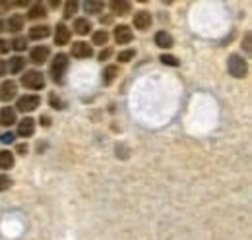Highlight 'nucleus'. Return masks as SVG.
I'll use <instances>...</instances> for the list:
<instances>
[{
    "label": "nucleus",
    "instance_id": "obj_12",
    "mask_svg": "<svg viewBox=\"0 0 252 240\" xmlns=\"http://www.w3.org/2000/svg\"><path fill=\"white\" fill-rule=\"evenodd\" d=\"M121 76V68L117 64H109L105 70H103V76H101V82L103 86H113Z\"/></svg>",
    "mask_w": 252,
    "mask_h": 240
},
{
    "label": "nucleus",
    "instance_id": "obj_15",
    "mask_svg": "<svg viewBox=\"0 0 252 240\" xmlns=\"http://www.w3.org/2000/svg\"><path fill=\"white\" fill-rule=\"evenodd\" d=\"M0 124H2V126H6V128H10V126H14V124H18L16 109H12V107H2V109H0Z\"/></svg>",
    "mask_w": 252,
    "mask_h": 240
},
{
    "label": "nucleus",
    "instance_id": "obj_35",
    "mask_svg": "<svg viewBox=\"0 0 252 240\" xmlns=\"http://www.w3.org/2000/svg\"><path fill=\"white\" fill-rule=\"evenodd\" d=\"M243 47H245V53H251V33L245 35V45Z\"/></svg>",
    "mask_w": 252,
    "mask_h": 240
},
{
    "label": "nucleus",
    "instance_id": "obj_5",
    "mask_svg": "<svg viewBox=\"0 0 252 240\" xmlns=\"http://www.w3.org/2000/svg\"><path fill=\"white\" fill-rule=\"evenodd\" d=\"M132 24H134V28H136V30L148 31L150 28H152V24H154V18H152V14H150L148 10H138V12L134 14Z\"/></svg>",
    "mask_w": 252,
    "mask_h": 240
},
{
    "label": "nucleus",
    "instance_id": "obj_27",
    "mask_svg": "<svg viewBox=\"0 0 252 240\" xmlns=\"http://www.w3.org/2000/svg\"><path fill=\"white\" fill-rule=\"evenodd\" d=\"M49 103H51V107H53V109H57V111H63L64 107H66V103H64L57 93H51V95H49Z\"/></svg>",
    "mask_w": 252,
    "mask_h": 240
},
{
    "label": "nucleus",
    "instance_id": "obj_32",
    "mask_svg": "<svg viewBox=\"0 0 252 240\" xmlns=\"http://www.w3.org/2000/svg\"><path fill=\"white\" fill-rule=\"evenodd\" d=\"M10 41H6V39H0V55H6V53H10Z\"/></svg>",
    "mask_w": 252,
    "mask_h": 240
},
{
    "label": "nucleus",
    "instance_id": "obj_21",
    "mask_svg": "<svg viewBox=\"0 0 252 240\" xmlns=\"http://www.w3.org/2000/svg\"><path fill=\"white\" fill-rule=\"evenodd\" d=\"M84 10H86V14L99 16V14H103L105 4H103V2H99V0H88V2H84Z\"/></svg>",
    "mask_w": 252,
    "mask_h": 240
},
{
    "label": "nucleus",
    "instance_id": "obj_9",
    "mask_svg": "<svg viewBox=\"0 0 252 240\" xmlns=\"http://www.w3.org/2000/svg\"><path fill=\"white\" fill-rule=\"evenodd\" d=\"M16 95H18V84L14 80H6L0 84V99L4 103H10L12 99H16Z\"/></svg>",
    "mask_w": 252,
    "mask_h": 240
},
{
    "label": "nucleus",
    "instance_id": "obj_22",
    "mask_svg": "<svg viewBox=\"0 0 252 240\" xmlns=\"http://www.w3.org/2000/svg\"><path fill=\"white\" fill-rule=\"evenodd\" d=\"M109 31L107 30H97L94 31V35H92V47L97 45V47H107V43H109Z\"/></svg>",
    "mask_w": 252,
    "mask_h": 240
},
{
    "label": "nucleus",
    "instance_id": "obj_26",
    "mask_svg": "<svg viewBox=\"0 0 252 240\" xmlns=\"http://www.w3.org/2000/svg\"><path fill=\"white\" fill-rule=\"evenodd\" d=\"M10 47H12L14 51L22 53V51H26V49H28V39H26V37H16V39H12V41H10Z\"/></svg>",
    "mask_w": 252,
    "mask_h": 240
},
{
    "label": "nucleus",
    "instance_id": "obj_24",
    "mask_svg": "<svg viewBox=\"0 0 252 240\" xmlns=\"http://www.w3.org/2000/svg\"><path fill=\"white\" fill-rule=\"evenodd\" d=\"M78 8H80V2H76V0L66 2V4H64V18L70 20L72 16H76V14H78Z\"/></svg>",
    "mask_w": 252,
    "mask_h": 240
},
{
    "label": "nucleus",
    "instance_id": "obj_31",
    "mask_svg": "<svg viewBox=\"0 0 252 240\" xmlns=\"http://www.w3.org/2000/svg\"><path fill=\"white\" fill-rule=\"evenodd\" d=\"M14 140H16V136H14L12 132H6V134L0 136V142H2V144H14Z\"/></svg>",
    "mask_w": 252,
    "mask_h": 240
},
{
    "label": "nucleus",
    "instance_id": "obj_1",
    "mask_svg": "<svg viewBox=\"0 0 252 240\" xmlns=\"http://www.w3.org/2000/svg\"><path fill=\"white\" fill-rule=\"evenodd\" d=\"M70 68V60H68V55L64 53H59L55 59L51 60V66H49V76L53 80V84L57 86H63L64 80H66V72Z\"/></svg>",
    "mask_w": 252,
    "mask_h": 240
},
{
    "label": "nucleus",
    "instance_id": "obj_36",
    "mask_svg": "<svg viewBox=\"0 0 252 240\" xmlns=\"http://www.w3.org/2000/svg\"><path fill=\"white\" fill-rule=\"evenodd\" d=\"M6 72H8V66H6V60L0 59V78L2 76H6Z\"/></svg>",
    "mask_w": 252,
    "mask_h": 240
},
{
    "label": "nucleus",
    "instance_id": "obj_29",
    "mask_svg": "<svg viewBox=\"0 0 252 240\" xmlns=\"http://www.w3.org/2000/svg\"><path fill=\"white\" fill-rule=\"evenodd\" d=\"M111 57H113V49H111V47H105V49H101V53L97 55L99 62H105V60H109Z\"/></svg>",
    "mask_w": 252,
    "mask_h": 240
},
{
    "label": "nucleus",
    "instance_id": "obj_23",
    "mask_svg": "<svg viewBox=\"0 0 252 240\" xmlns=\"http://www.w3.org/2000/svg\"><path fill=\"white\" fill-rule=\"evenodd\" d=\"M14 163H16V159H14V153H12V151H8V150L0 151V169H2V171L12 169Z\"/></svg>",
    "mask_w": 252,
    "mask_h": 240
},
{
    "label": "nucleus",
    "instance_id": "obj_4",
    "mask_svg": "<svg viewBox=\"0 0 252 240\" xmlns=\"http://www.w3.org/2000/svg\"><path fill=\"white\" fill-rule=\"evenodd\" d=\"M37 107H41V97L39 95H33V93L22 95L16 101V111H20V113H33Z\"/></svg>",
    "mask_w": 252,
    "mask_h": 240
},
{
    "label": "nucleus",
    "instance_id": "obj_2",
    "mask_svg": "<svg viewBox=\"0 0 252 240\" xmlns=\"http://www.w3.org/2000/svg\"><path fill=\"white\" fill-rule=\"evenodd\" d=\"M20 82H22V86L26 90H32V91H41L45 90V86H47V78L39 70H26L24 76L20 78Z\"/></svg>",
    "mask_w": 252,
    "mask_h": 240
},
{
    "label": "nucleus",
    "instance_id": "obj_38",
    "mask_svg": "<svg viewBox=\"0 0 252 240\" xmlns=\"http://www.w3.org/2000/svg\"><path fill=\"white\" fill-rule=\"evenodd\" d=\"M59 6H61V2H59V0H57V2H51V8H59Z\"/></svg>",
    "mask_w": 252,
    "mask_h": 240
},
{
    "label": "nucleus",
    "instance_id": "obj_28",
    "mask_svg": "<svg viewBox=\"0 0 252 240\" xmlns=\"http://www.w3.org/2000/svg\"><path fill=\"white\" fill-rule=\"evenodd\" d=\"M159 60H161L163 64H167V66H173V68H177V66L181 64V60L177 59V57H173V55H161Z\"/></svg>",
    "mask_w": 252,
    "mask_h": 240
},
{
    "label": "nucleus",
    "instance_id": "obj_19",
    "mask_svg": "<svg viewBox=\"0 0 252 240\" xmlns=\"http://www.w3.org/2000/svg\"><path fill=\"white\" fill-rule=\"evenodd\" d=\"M6 66H8V72H10V74H22V72L26 70V59H22V57H12L10 62H6Z\"/></svg>",
    "mask_w": 252,
    "mask_h": 240
},
{
    "label": "nucleus",
    "instance_id": "obj_3",
    "mask_svg": "<svg viewBox=\"0 0 252 240\" xmlns=\"http://www.w3.org/2000/svg\"><path fill=\"white\" fill-rule=\"evenodd\" d=\"M227 70H229V74H231L233 78L243 80V78H247V74H249V64H247V60L243 59L241 55L233 53V55H229V59H227Z\"/></svg>",
    "mask_w": 252,
    "mask_h": 240
},
{
    "label": "nucleus",
    "instance_id": "obj_33",
    "mask_svg": "<svg viewBox=\"0 0 252 240\" xmlns=\"http://www.w3.org/2000/svg\"><path fill=\"white\" fill-rule=\"evenodd\" d=\"M28 151H30V146H28V144H18V146H16V153H18V155H28Z\"/></svg>",
    "mask_w": 252,
    "mask_h": 240
},
{
    "label": "nucleus",
    "instance_id": "obj_30",
    "mask_svg": "<svg viewBox=\"0 0 252 240\" xmlns=\"http://www.w3.org/2000/svg\"><path fill=\"white\" fill-rule=\"evenodd\" d=\"M12 186V179L8 175H0V192H6Z\"/></svg>",
    "mask_w": 252,
    "mask_h": 240
},
{
    "label": "nucleus",
    "instance_id": "obj_18",
    "mask_svg": "<svg viewBox=\"0 0 252 240\" xmlns=\"http://www.w3.org/2000/svg\"><path fill=\"white\" fill-rule=\"evenodd\" d=\"M45 16H47V6L41 4V2L32 4L30 10H28V18H30V20H41V18H45Z\"/></svg>",
    "mask_w": 252,
    "mask_h": 240
},
{
    "label": "nucleus",
    "instance_id": "obj_34",
    "mask_svg": "<svg viewBox=\"0 0 252 240\" xmlns=\"http://www.w3.org/2000/svg\"><path fill=\"white\" fill-rule=\"evenodd\" d=\"M39 122H41V126H43V128H49V126H51V117L43 115V117L39 119Z\"/></svg>",
    "mask_w": 252,
    "mask_h": 240
},
{
    "label": "nucleus",
    "instance_id": "obj_25",
    "mask_svg": "<svg viewBox=\"0 0 252 240\" xmlns=\"http://www.w3.org/2000/svg\"><path fill=\"white\" fill-rule=\"evenodd\" d=\"M134 59H136V49H125V51H121L119 57H117V60H119L121 64H128V62H132Z\"/></svg>",
    "mask_w": 252,
    "mask_h": 240
},
{
    "label": "nucleus",
    "instance_id": "obj_6",
    "mask_svg": "<svg viewBox=\"0 0 252 240\" xmlns=\"http://www.w3.org/2000/svg\"><path fill=\"white\" fill-rule=\"evenodd\" d=\"M49 59H51V49L47 45H37V47H33L32 51H30V62L37 64V66L45 64Z\"/></svg>",
    "mask_w": 252,
    "mask_h": 240
},
{
    "label": "nucleus",
    "instance_id": "obj_10",
    "mask_svg": "<svg viewBox=\"0 0 252 240\" xmlns=\"http://www.w3.org/2000/svg\"><path fill=\"white\" fill-rule=\"evenodd\" d=\"M16 134H18L20 138H26V140L32 138L33 134H35V120H33L32 117H26L24 120H20Z\"/></svg>",
    "mask_w": 252,
    "mask_h": 240
},
{
    "label": "nucleus",
    "instance_id": "obj_37",
    "mask_svg": "<svg viewBox=\"0 0 252 240\" xmlns=\"http://www.w3.org/2000/svg\"><path fill=\"white\" fill-rule=\"evenodd\" d=\"M2 31H6V26H4V20L0 18V33H2Z\"/></svg>",
    "mask_w": 252,
    "mask_h": 240
},
{
    "label": "nucleus",
    "instance_id": "obj_11",
    "mask_svg": "<svg viewBox=\"0 0 252 240\" xmlns=\"http://www.w3.org/2000/svg\"><path fill=\"white\" fill-rule=\"evenodd\" d=\"M70 37H72V31L68 30V26L66 24H57V28H55V45H59V47H64V45H68L70 43Z\"/></svg>",
    "mask_w": 252,
    "mask_h": 240
},
{
    "label": "nucleus",
    "instance_id": "obj_14",
    "mask_svg": "<svg viewBox=\"0 0 252 240\" xmlns=\"http://www.w3.org/2000/svg\"><path fill=\"white\" fill-rule=\"evenodd\" d=\"M4 26H6V31H10V33H20L26 26V18L22 14H12Z\"/></svg>",
    "mask_w": 252,
    "mask_h": 240
},
{
    "label": "nucleus",
    "instance_id": "obj_7",
    "mask_svg": "<svg viewBox=\"0 0 252 240\" xmlns=\"http://www.w3.org/2000/svg\"><path fill=\"white\" fill-rule=\"evenodd\" d=\"M113 37H115L117 45H128V43L134 41V33H132V30H130V26H126V24L117 26L115 31H113Z\"/></svg>",
    "mask_w": 252,
    "mask_h": 240
},
{
    "label": "nucleus",
    "instance_id": "obj_16",
    "mask_svg": "<svg viewBox=\"0 0 252 240\" xmlns=\"http://www.w3.org/2000/svg\"><path fill=\"white\" fill-rule=\"evenodd\" d=\"M154 43L158 45L159 49H171L173 45H175V39L171 37V33H167V31H158L156 33V37H154Z\"/></svg>",
    "mask_w": 252,
    "mask_h": 240
},
{
    "label": "nucleus",
    "instance_id": "obj_8",
    "mask_svg": "<svg viewBox=\"0 0 252 240\" xmlns=\"http://www.w3.org/2000/svg\"><path fill=\"white\" fill-rule=\"evenodd\" d=\"M72 57L74 59H92L94 47L88 45L86 41H76V43H72Z\"/></svg>",
    "mask_w": 252,
    "mask_h": 240
},
{
    "label": "nucleus",
    "instance_id": "obj_17",
    "mask_svg": "<svg viewBox=\"0 0 252 240\" xmlns=\"http://www.w3.org/2000/svg\"><path fill=\"white\" fill-rule=\"evenodd\" d=\"M92 30H94V24L88 18H76L74 20V31L78 35H88V33H92Z\"/></svg>",
    "mask_w": 252,
    "mask_h": 240
},
{
    "label": "nucleus",
    "instance_id": "obj_20",
    "mask_svg": "<svg viewBox=\"0 0 252 240\" xmlns=\"http://www.w3.org/2000/svg\"><path fill=\"white\" fill-rule=\"evenodd\" d=\"M51 35V28L49 26H33L30 30V39L33 41H41V39H47Z\"/></svg>",
    "mask_w": 252,
    "mask_h": 240
},
{
    "label": "nucleus",
    "instance_id": "obj_13",
    "mask_svg": "<svg viewBox=\"0 0 252 240\" xmlns=\"http://www.w3.org/2000/svg\"><path fill=\"white\" fill-rule=\"evenodd\" d=\"M109 8L113 16H128L132 12V4L128 0H113L109 2Z\"/></svg>",
    "mask_w": 252,
    "mask_h": 240
}]
</instances>
